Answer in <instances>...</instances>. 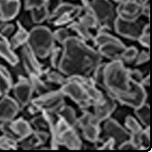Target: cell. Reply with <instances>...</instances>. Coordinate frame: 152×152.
Masks as SVG:
<instances>
[{
    "mask_svg": "<svg viewBox=\"0 0 152 152\" xmlns=\"http://www.w3.org/2000/svg\"><path fill=\"white\" fill-rule=\"evenodd\" d=\"M113 1L117 2V3H119V5H121V4H124V3H126L127 1H129V0H113Z\"/></svg>",
    "mask_w": 152,
    "mask_h": 152,
    "instance_id": "40",
    "label": "cell"
},
{
    "mask_svg": "<svg viewBox=\"0 0 152 152\" xmlns=\"http://www.w3.org/2000/svg\"><path fill=\"white\" fill-rule=\"evenodd\" d=\"M105 121L103 131L108 138H113L115 143H119V144L130 138V133L115 120L108 118Z\"/></svg>",
    "mask_w": 152,
    "mask_h": 152,
    "instance_id": "10",
    "label": "cell"
},
{
    "mask_svg": "<svg viewBox=\"0 0 152 152\" xmlns=\"http://www.w3.org/2000/svg\"><path fill=\"white\" fill-rule=\"evenodd\" d=\"M0 56H2L12 66L17 65L19 62L18 56L12 51V47L10 46V42H7L4 38L0 40Z\"/></svg>",
    "mask_w": 152,
    "mask_h": 152,
    "instance_id": "20",
    "label": "cell"
},
{
    "mask_svg": "<svg viewBox=\"0 0 152 152\" xmlns=\"http://www.w3.org/2000/svg\"><path fill=\"white\" fill-rule=\"evenodd\" d=\"M137 65H142L149 60V53L146 51L141 52V53H137Z\"/></svg>",
    "mask_w": 152,
    "mask_h": 152,
    "instance_id": "38",
    "label": "cell"
},
{
    "mask_svg": "<svg viewBox=\"0 0 152 152\" xmlns=\"http://www.w3.org/2000/svg\"><path fill=\"white\" fill-rule=\"evenodd\" d=\"M12 87V79L10 72L5 66H0V91L2 94H7Z\"/></svg>",
    "mask_w": 152,
    "mask_h": 152,
    "instance_id": "21",
    "label": "cell"
},
{
    "mask_svg": "<svg viewBox=\"0 0 152 152\" xmlns=\"http://www.w3.org/2000/svg\"><path fill=\"white\" fill-rule=\"evenodd\" d=\"M128 73H129V77L131 79V81L133 82H137V83H140L141 80L143 78V76H142V73L140 72L139 70H131L129 69L128 70Z\"/></svg>",
    "mask_w": 152,
    "mask_h": 152,
    "instance_id": "37",
    "label": "cell"
},
{
    "mask_svg": "<svg viewBox=\"0 0 152 152\" xmlns=\"http://www.w3.org/2000/svg\"><path fill=\"white\" fill-rule=\"evenodd\" d=\"M30 76H31L30 81L32 85L33 91L34 89L35 91H37L41 95L46 93V86L39 78V76H36V75H30Z\"/></svg>",
    "mask_w": 152,
    "mask_h": 152,
    "instance_id": "29",
    "label": "cell"
},
{
    "mask_svg": "<svg viewBox=\"0 0 152 152\" xmlns=\"http://www.w3.org/2000/svg\"><path fill=\"white\" fill-rule=\"evenodd\" d=\"M136 109V115L138 120L144 124L145 126H149V105L147 103L142 104L139 107H137Z\"/></svg>",
    "mask_w": 152,
    "mask_h": 152,
    "instance_id": "25",
    "label": "cell"
},
{
    "mask_svg": "<svg viewBox=\"0 0 152 152\" xmlns=\"http://www.w3.org/2000/svg\"><path fill=\"white\" fill-rule=\"evenodd\" d=\"M137 53H138V52H137V48H135V47L126 48V49H124V51L122 53L121 60L123 59L126 62H132L137 58Z\"/></svg>",
    "mask_w": 152,
    "mask_h": 152,
    "instance_id": "30",
    "label": "cell"
},
{
    "mask_svg": "<svg viewBox=\"0 0 152 152\" xmlns=\"http://www.w3.org/2000/svg\"><path fill=\"white\" fill-rule=\"evenodd\" d=\"M113 27L119 35L132 40H137L144 28L137 20H126L119 17L115 19Z\"/></svg>",
    "mask_w": 152,
    "mask_h": 152,
    "instance_id": "9",
    "label": "cell"
},
{
    "mask_svg": "<svg viewBox=\"0 0 152 152\" xmlns=\"http://www.w3.org/2000/svg\"><path fill=\"white\" fill-rule=\"evenodd\" d=\"M28 37H29V32L26 31V30L23 27L19 25V29H18L16 34L11 38V41L10 42V46L12 48H17L20 45H23L28 41Z\"/></svg>",
    "mask_w": 152,
    "mask_h": 152,
    "instance_id": "22",
    "label": "cell"
},
{
    "mask_svg": "<svg viewBox=\"0 0 152 152\" xmlns=\"http://www.w3.org/2000/svg\"><path fill=\"white\" fill-rule=\"evenodd\" d=\"M70 28L72 30H74L79 36V39H81L84 42L85 41H91V40L94 39L92 37L91 33L89 32L88 29L86 28V27H84L83 25H81L79 22H73L70 25Z\"/></svg>",
    "mask_w": 152,
    "mask_h": 152,
    "instance_id": "27",
    "label": "cell"
},
{
    "mask_svg": "<svg viewBox=\"0 0 152 152\" xmlns=\"http://www.w3.org/2000/svg\"><path fill=\"white\" fill-rule=\"evenodd\" d=\"M52 55V65L55 67H58V65L60 63V60L62 57V55H63V51H62L59 47H53V49L52 50L51 53Z\"/></svg>",
    "mask_w": 152,
    "mask_h": 152,
    "instance_id": "33",
    "label": "cell"
},
{
    "mask_svg": "<svg viewBox=\"0 0 152 152\" xmlns=\"http://www.w3.org/2000/svg\"><path fill=\"white\" fill-rule=\"evenodd\" d=\"M59 116L61 118H63L69 126H77V116H76V113L74 111V109L70 106H66L64 105L62 107V109L60 110V112L58 113Z\"/></svg>",
    "mask_w": 152,
    "mask_h": 152,
    "instance_id": "23",
    "label": "cell"
},
{
    "mask_svg": "<svg viewBox=\"0 0 152 152\" xmlns=\"http://www.w3.org/2000/svg\"><path fill=\"white\" fill-rule=\"evenodd\" d=\"M142 0H129L126 3L119 5L116 13L123 20H137L142 14Z\"/></svg>",
    "mask_w": 152,
    "mask_h": 152,
    "instance_id": "11",
    "label": "cell"
},
{
    "mask_svg": "<svg viewBox=\"0 0 152 152\" xmlns=\"http://www.w3.org/2000/svg\"><path fill=\"white\" fill-rule=\"evenodd\" d=\"M20 8L19 0H0V20L6 22L13 20L19 13Z\"/></svg>",
    "mask_w": 152,
    "mask_h": 152,
    "instance_id": "18",
    "label": "cell"
},
{
    "mask_svg": "<svg viewBox=\"0 0 152 152\" xmlns=\"http://www.w3.org/2000/svg\"><path fill=\"white\" fill-rule=\"evenodd\" d=\"M17 140L10 137H0V148L2 149H15L17 148Z\"/></svg>",
    "mask_w": 152,
    "mask_h": 152,
    "instance_id": "31",
    "label": "cell"
},
{
    "mask_svg": "<svg viewBox=\"0 0 152 152\" xmlns=\"http://www.w3.org/2000/svg\"><path fill=\"white\" fill-rule=\"evenodd\" d=\"M22 53V60L25 69L28 71L30 75H36L40 76L42 73V68L37 60V56L34 55L31 48L28 46V44L23 46L21 51Z\"/></svg>",
    "mask_w": 152,
    "mask_h": 152,
    "instance_id": "17",
    "label": "cell"
},
{
    "mask_svg": "<svg viewBox=\"0 0 152 152\" xmlns=\"http://www.w3.org/2000/svg\"><path fill=\"white\" fill-rule=\"evenodd\" d=\"M53 34V38H55V40L62 44L70 37L68 34V31L66 29H58Z\"/></svg>",
    "mask_w": 152,
    "mask_h": 152,
    "instance_id": "34",
    "label": "cell"
},
{
    "mask_svg": "<svg viewBox=\"0 0 152 152\" xmlns=\"http://www.w3.org/2000/svg\"><path fill=\"white\" fill-rule=\"evenodd\" d=\"M63 96L64 94L62 93L61 91L46 92L32 101V103L36 105L41 111L53 115L58 113L62 109V107L65 105Z\"/></svg>",
    "mask_w": 152,
    "mask_h": 152,
    "instance_id": "5",
    "label": "cell"
},
{
    "mask_svg": "<svg viewBox=\"0 0 152 152\" xmlns=\"http://www.w3.org/2000/svg\"><path fill=\"white\" fill-rule=\"evenodd\" d=\"M31 19L34 23L40 24L43 22L46 19L49 18V11H48V7L47 6H43L41 7L37 8H33L31 10Z\"/></svg>",
    "mask_w": 152,
    "mask_h": 152,
    "instance_id": "24",
    "label": "cell"
},
{
    "mask_svg": "<svg viewBox=\"0 0 152 152\" xmlns=\"http://www.w3.org/2000/svg\"><path fill=\"white\" fill-rule=\"evenodd\" d=\"M113 99L117 100L122 104H126L127 106L133 107V108H137V107L146 103L147 92L145 91V88L140 83L132 81L131 88L127 92L115 96Z\"/></svg>",
    "mask_w": 152,
    "mask_h": 152,
    "instance_id": "7",
    "label": "cell"
},
{
    "mask_svg": "<svg viewBox=\"0 0 152 152\" xmlns=\"http://www.w3.org/2000/svg\"><path fill=\"white\" fill-rule=\"evenodd\" d=\"M128 70L124 67L121 60H113L111 63L105 64L103 87L113 98L127 92L131 88L132 81L129 77Z\"/></svg>",
    "mask_w": 152,
    "mask_h": 152,
    "instance_id": "2",
    "label": "cell"
},
{
    "mask_svg": "<svg viewBox=\"0 0 152 152\" xmlns=\"http://www.w3.org/2000/svg\"><path fill=\"white\" fill-rule=\"evenodd\" d=\"M116 108V103L112 98L111 95L104 96V99L98 102L94 103V116L99 120L100 122L107 120L110 115L113 113Z\"/></svg>",
    "mask_w": 152,
    "mask_h": 152,
    "instance_id": "14",
    "label": "cell"
},
{
    "mask_svg": "<svg viewBox=\"0 0 152 152\" xmlns=\"http://www.w3.org/2000/svg\"><path fill=\"white\" fill-rule=\"evenodd\" d=\"M61 91L82 108H88L92 104V102L88 98L84 87L78 81L71 77H68L66 82L62 86Z\"/></svg>",
    "mask_w": 152,
    "mask_h": 152,
    "instance_id": "6",
    "label": "cell"
},
{
    "mask_svg": "<svg viewBox=\"0 0 152 152\" xmlns=\"http://www.w3.org/2000/svg\"><path fill=\"white\" fill-rule=\"evenodd\" d=\"M33 88L30 80L20 79L13 88V93L18 103L21 106L28 105L31 100Z\"/></svg>",
    "mask_w": 152,
    "mask_h": 152,
    "instance_id": "13",
    "label": "cell"
},
{
    "mask_svg": "<svg viewBox=\"0 0 152 152\" xmlns=\"http://www.w3.org/2000/svg\"><path fill=\"white\" fill-rule=\"evenodd\" d=\"M126 49L124 43L121 42L120 40H115L113 42H110L104 43L99 46V52L102 56H105L113 60H121V56L123 52Z\"/></svg>",
    "mask_w": 152,
    "mask_h": 152,
    "instance_id": "16",
    "label": "cell"
},
{
    "mask_svg": "<svg viewBox=\"0 0 152 152\" xmlns=\"http://www.w3.org/2000/svg\"><path fill=\"white\" fill-rule=\"evenodd\" d=\"M63 46L58 68L64 75L86 77L101 64V53L87 45L81 39L69 37Z\"/></svg>",
    "mask_w": 152,
    "mask_h": 152,
    "instance_id": "1",
    "label": "cell"
},
{
    "mask_svg": "<svg viewBox=\"0 0 152 152\" xmlns=\"http://www.w3.org/2000/svg\"><path fill=\"white\" fill-rule=\"evenodd\" d=\"M3 94H2V92H1V91H0V98H1V96H2Z\"/></svg>",
    "mask_w": 152,
    "mask_h": 152,
    "instance_id": "42",
    "label": "cell"
},
{
    "mask_svg": "<svg viewBox=\"0 0 152 152\" xmlns=\"http://www.w3.org/2000/svg\"><path fill=\"white\" fill-rule=\"evenodd\" d=\"M47 78L49 81L56 83V84H61L63 86L66 82L67 78H66L65 77H63L61 74L57 73V72H50L47 74Z\"/></svg>",
    "mask_w": 152,
    "mask_h": 152,
    "instance_id": "32",
    "label": "cell"
},
{
    "mask_svg": "<svg viewBox=\"0 0 152 152\" xmlns=\"http://www.w3.org/2000/svg\"><path fill=\"white\" fill-rule=\"evenodd\" d=\"M100 121L94 114L85 112L77 121V126L81 129L83 137L89 142H96L100 137Z\"/></svg>",
    "mask_w": 152,
    "mask_h": 152,
    "instance_id": "8",
    "label": "cell"
},
{
    "mask_svg": "<svg viewBox=\"0 0 152 152\" xmlns=\"http://www.w3.org/2000/svg\"><path fill=\"white\" fill-rule=\"evenodd\" d=\"M126 126L129 130L130 135L131 134H138L143 130L140 124L132 116H127L126 118Z\"/></svg>",
    "mask_w": 152,
    "mask_h": 152,
    "instance_id": "28",
    "label": "cell"
},
{
    "mask_svg": "<svg viewBox=\"0 0 152 152\" xmlns=\"http://www.w3.org/2000/svg\"><path fill=\"white\" fill-rule=\"evenodd\" d=\"M10 126L16 140H23L32 134L31 124L22 118L11 122Z\"/></svg>",
    "mask_w": 152,
    "mask_h": 152,
    "instance_id": "19",
    "label": "cell"
},
{
    "mask_svg": "<svg viewBox=\"0 0 152 152\" xmlns=\"http://www.w3.org/2000/svg\"><path fill=\"white\" fill-rule=\"evenodd\" d=\"M48 1L46 0H25V8L26 10H33L45 6Z\"/></svg>",
    "mask_w": 152,
    "mask_h": 152,
    "instance_id": "35",
    "label": "cell"
},
{
    "mask_svg": "<svg viewBox=\"0 0 152 152\" xmlns=\"http://www.w3.org/2000/svg\"><path fill=\"white\" fill-rule=\"evenodd\" d=\"M88 8L95 16L100 25L111 28V22L114 24L116 11L109 0H93L89 2Z\"/></svg>",
    "mask_w": 152,
    "mask_h": 152,
    "instance_id": "4",
    "label": "cell"
},
{
    "mask_svg": "<svg viewBox=\"0 0 152 152\" xmlns=\"http://www.w3.org/2000/svg\"><path fill=\"white\" fill-rule=\"evenodd\" d=\"M3 26H4V24H3V21L0 20V30L2 29V27H3Z\"/></svg>",
    "mask_w": 152,
    "mask_h": 152,
    "instance_id": "41",
    "label": "cell"
},
{
    "mask_svg": "<svg viewBox=\"0 0 152 152\" xmlns=\"http://www.w3.org/2000/svg\"><path fill=\"white\" fill-rule=\"evenodd\" d=\"M53 32L46 27L37 26L29 32L27 44L39 58L47 57L55 47Z\"/></svg>",
    "mask_w": 152,
    "mask_h": 152,
    "instance_id": "3",
    "label": "cell"
},
{
    "mask_svg": "<svg viewBox=\"0 0 152 152\" xmlns=\"http://www.w3.org/2000/svg\"><path fill=\"white\" fill-rule=\"evenodd\" d=\"M20 104L8 96L0 99V122H11L19 113Z\"/></svg>",
    "mask_w": 152,
    "mask_h": 152,
    "instance_id": "12",
    "label": "cell"
},
{
    "mask_svg": "<svg viewBox=\"0 0 152 152\" xmlns=\"http://www.w3.org/2000/svg\"><path fill=\"white\" fill-rule=\"evenodd\" d=\"M46 1H48V0H46Z\"/></svg>",
    "mask_w": 152,
    "mask_h": 152,
    "instance_id": "43",
    "label": "cell"
},
{
    "mask_svg": "<svg viewBox=\"0 0 152 152\" xmlns=\"http://www.w3.org/2000/svg\"><path fill=\"white\" fill-rule=\"evenodd\" d=\"M115 145V141L113 138H109L107 141L104 142V144L100 148V149H113Z\"/></svg>",
    "mask_w": 152,
    "mask_h": 152,
    "instance_id": "39",
    "label": "cell"
},
{
    "mask_svg": "<svg viewBox=\"0 0 152 152\" xmlns=\"http://www.w3.org/2000/svg\"><path fill=\"white\" fill-rule=\"evenodd\" d=\"M15 31V26L13 24H4L2 29L0 30V36L6 39L7 37L11 36V34Z\"/></svg>",
    "mask_w": 152,
    "mask_h": 152,
    "instance_id": "36",
    "label": "cell"
},
{
    "mask_svg": "<svg viewBox=\"0 0 152 152\" xmlns=\"http://www.w3.org/2000/svg\"><path fill=\"white\" fill-rule=\"evenodd\" d=\"M78 22L88 29H94L100 25L97 19L95 18V16L91 13V11L89 10L88 8V12L79 18Z\"/></svg>",
    "mask_w": 152,
    "mask_h": 152,
    "instance_id": "26",
    "label": "cell"
},
{
    "mask_svg": "<svg viewBox=\"0 0 152 152\" xmlns=\"http://www.w3.org/2000/svg\"><path fill=\"white\" fill-rule=\"evenodd\" d=\"M55 142H56L57 144L65 145L69 149H80L82 146V142L73 126H69L58 135Z\"/></svg>",
    "mask_w": 152,
    "mask_h": 152,
    "instance_id": "15",
    "label": "cell"
}]
</instances>
